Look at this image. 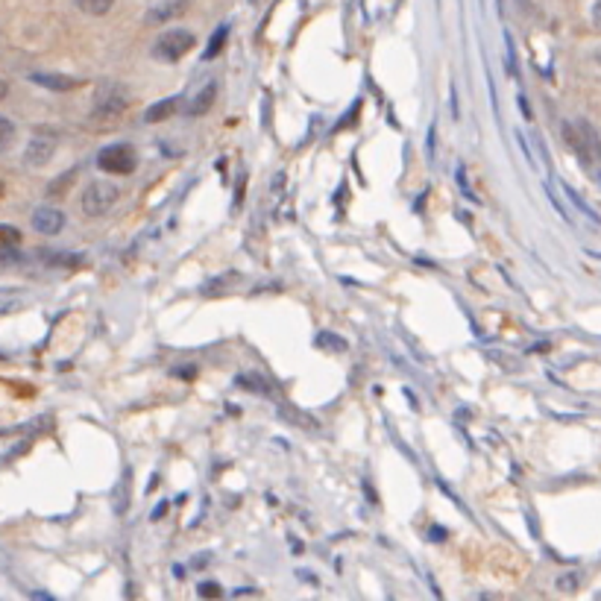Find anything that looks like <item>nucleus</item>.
Masks as SVG:
<instances>
[{"label":"nucleus","instance_id":"4","mask_svg":"<svg viewBox=\"0 0 601 601\" xmlns=\"http://www.w3.org/2000/svg\"><path fill=\"white\" fill-rule=\"evenodd\" d=\"M118 199H121L118 185L98 179V183H91L82 194V215L85 217H103L118 206Z\"/></svg>","mask_w":601,"mask_h":601},{"label":"nucleus","instance_id":"19","mask_svg":"<svg viewBox=\"0 0 601 601\" xmlns=\"http://www.w3.org/2000/svg\"><path fill=\"white\" fill-rule=\"evenodd\" d=\"M238 385H253L246 390H255V394H267V385L259 379V376H238Z\"/></svg>","mask_w":601,"mask_h":601},{"label":"nucleus","instance_id":"1","mask_svg":"<svg viewBox=\"0 0 601 601\" xmlns=\"http://www.w3.org/2000/svg\"><path fill=\"white\" fill-rule=\"evenodd\" d=\"M560 136L569 144V150L581 159L589 174H596V161H598V136L596 127L589 121H564L560 123Z\"/></svg>","mask_w":601,"mask_h":601},{"label":"nucleus","instance_id":"14","mask_svg":"<svg viewBox=\"0 0 601 601\" xmlns=\"http://www.w3.org/2000/svg\"><path fill=\"white\" fill-rule=\"evenodd\" d=\"M18 244H21V232L15 226H0V253L15 250Z\"/></svg>","mask_w":601,"mask_h":601},{"label":"nucleus","instance_id":"25","mask_svg":"<svg viewBox=\"0 0 601 601\" xmlns=\"http://www.w3.org/2000/svg\"><path fill=\"white\" fill-rule=\"evenodd\" d=\"M0 197H4V183H0Z\"/></svg>","mask_w":601,"mask_h":601},{"label":"nucleus","instance_id":"23","mask_svg":"<svg viewBox=\"0 0 601 601\" xmlns=\"http://www.w3.org/2000/svg\"><path fill=\"white\" fill-rule=\"evenodd\" d=\"M519 109H522V114H526V121H531V109H528V103H526L522 94H519Z\"/></svg>","mask_w":601,"mask_h":601},{"label":"nucleus","instance_id":"3","mask_svg":"<svg viewBox=\"0 0 601 601\" xmlns=\"http://www.w3.org/2000/svg\"><path fill=\"white\" fill-rule=\"evenodd\" d=\"M194 44H197V35L191 30H168L156 38L152 56H156L159 62H179L185 53L194 51Z\"/></svg>","mask_w":601,"mask_h":601},{"label":"nucleus","instance_id":"20","mask_svg":"<svg viewBox=\"0 0 601 601\" xmlns=\"http://www.w3.org/2000/svg\"><path fill=\"white\" fill-rule=\"evenodd\" d=\"M578 584H581V575H578V572H569V578H560V581H558V587H560V589H575Z\"/></svg>","mask_w":601,"mask_h":601},{"label":"nucleus","instance_id":"6","mask_svg":"<svg viewBox=\"0 0 601 601\" xmlns=\"http://www.w3.org/2000/svg\"><path fill=\"white\" fill-rule=\"evenodd\" d=\"M56 147H59V136H56V132H47V129H38L24 150V165L27 168H44L47 161L53 159Z\"/></svg>","mask_w":601,"mask_h":601},{"label":"nucleus","instance_id":"16","mask_svg":"<svg viewBox=\"0 0 601 601\" xmlns=\"http://www.w3.org/2000/svg\"><path fill=\"white\" fill-rule=\"evenodd\" d=\"M564 191H566V197L572 199V203H575V208H578V212H584V215L589 217V221H593V223H598V215H596L593 208H589V206L584 203V197H581L575 188H572V185H566V183H564Z\"/></svg>","mask_w":601,"mask_h":601},{"label":"nucleus","instance_id":"21","mask_svg":"<svg viewBox=\"0 0 601 601\" xmlns=\"http://www.w3.org/2000/svg\"><path fill=\"white\" fill-rule=\"evenodd\" d=\"M199 596L217 598V596H221V587H217V584H199Z\"/></svg>","mask_w":601,"mask_h":601},{"label":"nucleus","instance_id":"22","mask_svg":"<svg viewBox=\"0 0 601 601\" xmlns=\"http://www.w3.org/2000/svg\"><path fill=\"white\" fill-rule=\"evenodd\" d=\"M71 183H74V170H71V174H65V179H59V183L51 185V194H56V191H65Z\"/></svg>","mask_w":601,"mask_h":601},{"label":"nucleus","instance_id":"7","mask_svg":"<svg viewBox=\"0 0 601 601\" xmlns=\"http://www.w3.org/2000/svg\"><path fill=\"white\" fill-rule=\"evenodd\" d=\"M33 229L42 235H59L65 229V215L59 208H35L33 212Z\"/></svg>","mask_w":601,"mask_h":601},{"label":"nucleus","instance_id":"11","mask_svg":"<svg viewBox=\"0 0 601 601\" xmlns=\"http://www.w3.org/2000/svg\"><path fill=\"white\" fill-rule=\"evenodd\" d=\"M179 106H183V100H179V98H168V100H161V103H152V106L144 112V121H147V123L168 121L170 114H174Z\"/></svg>","mask_w":601,"mask_h":601},{"label":"nucleus","instance_id":"10","mask_svg":"<svg viewBox=\"0 0 601 601\" xmlns=\"http://www.w3.org/2000/svg\"><path fill=\"white\" fill-rule=\"evenodd\" d=\"M215 98H217V82H208L206 89L199 91L194 100L188 103V109H185V112L191 114V118H199V114H206L208 109L215 106Z\"/></svg>","mask_w":601,"mask_h":601},{"label":"nucleus","instance_id":"24","mask_svg":"<svg viewBox=\"0 0 601 601\" xmlns=\"http://www.w3.org/2000/svg\"><path fill=\"white\" fill-rule=\"evenodd\" d=\"M6 91H9V89H6V82H4V80H0V100H4V98H6Z\"/></svg>","mask_w":601,"mask_h":601},{"label":"nucleus","instance_id":"13","mask_svg":"<svg viewBox=\"0 0 601 601\" xmlns=\"http://www.w3.org/2000/svg\"><path fill=\"white\" fill-rule=\"evenodd\" d=\"M226 35H229V27H217V30H215V35H212V42H208L206 53H203V59H206V62H212L215 56L223 51V44H226Z\"/></svg>","mask_w":601,"mask_h":601},{"label":"nucleus","instance_id":"18","mask_svg":"<svg viewBox=\"0 0 601 601\" xmlns=\"http://www.w3.org/2000/svg\"><path fill=\"white\" fill-rule=\"evenodd\" d=\"M317 347H326V349L343 352V349H347V340H340L338 335H329V332H323V335H317Z\"/></svg>","mask_w":601,"mask_h":601},{"label":"nucleus","instance_id":"17","mask_svg":"<svg viewBox=\"0 0 601 601\" xmlns=\"http://www.w3.org/2000/svg\"><path fill=\"white\" fill-rule=\"evenodd\" d=\"M127 504H129V499H127V475L118 481V488H114V513H123L127 511Z\"/></svg>","mask_w":601,"mask_h":601},{"label":"nucleus","instance_id":"8","mask_svg":"<svg viewBox=\"0 0 601 601\" xmlns=\"http://www.w3.org/2000/svg\"><path fill=\"white\" fill-rule=\"evenodd\" d=\"M188 9V0H161V4H156L147 12L144 21L147 24H165V21H174V18H179Z\"/></svg>","mask_w":601,"mask_h":601},{"label":"nucleus","instance_id":"9","mask_svg":"<svg viewBox=\"0 0 601 601\" xmlns=\"http://www.w3.org/2000/svg\"><path fill=\"white\" fill-rule=\"evenodd\" d=\"M30 80L42 85V89H51V91H74L82 85V80H76V76H65V74H33Z\"/></svg>","mask_w":601,"mask_h":601},{"label":"nucleus","instance_id":"5","mask_svg":"<svg viewBox=\"0 0 601 601\" xmlns=\"http://www.w3.org/2000/svg\"><path fill=\"white\" fill-rule=\"evenodd\" d=\"M98 168L103 170V174L127 176L138 168V156L129 144H112V147L98 152Z\"/></svg>","mask_w":601,"mask_h":601},{"label":"nucleus","instance_id":"15","mask_svg":"<svg viewBox=\"0 0 601 601\" xmlns=\"http://www.w3.org/2000/svg\"><path fill=\"white\" fill-rule=\"evenodd\" d=\"M15 141V123L0 114V152H6Z\"/></svg>","mask_w":601,"mask_h":601},{"label":"nucleus","instance_id":"2","mask_svg":"<svg viewBox=\"0 0 601 601\" xmlns=\"http://www.w3.org/2000/svg\"><path fill=\"white\" fill-rule=\"evenodd\" d=\"M129 106V91L127 85L121 82H103L98 94H94V106H91V118L94 121H114L118 114H123Z\"/></svg>","mask_w":601,"mask_h":601},{"label":"nucleus","instance_id":"12","mask_svg":"<svg viewBox=\"0 0 601 601\" xmlns=\"http://www.w3.org/2000/svg\"><path fill=\"white\" fill-rule=\"evenodd\" d=\"M76 6H80V12H85V15L100 18L114 6V0H76Z\"/></svg>","mask_w":601,"mask_h":601}]
</instances>
